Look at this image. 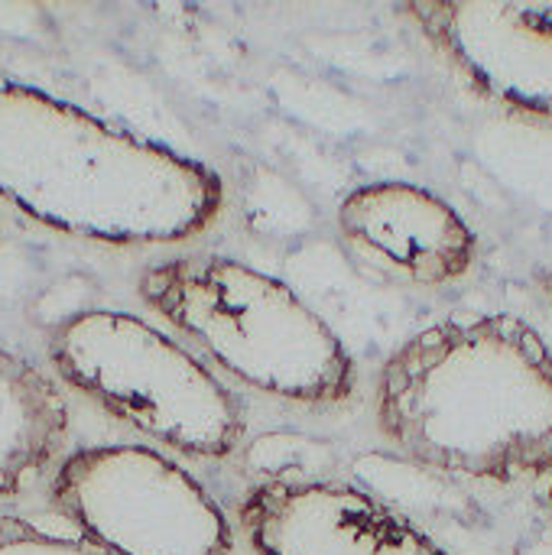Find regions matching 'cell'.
<instances>
[{
  "label": "cell",
  "instance_id": "obj_1",
  "mask_svg": "<svg viewBox=\"0 0 552 555\" xmlns=\"http://www.w3.org/2000/svg\"><path fill=\"white\" fill-rule=\"evenodd\" d=\"M374 426L429 472L491 485L552 475V348L504 312L429 325L381 364Z\"/></svg>",
  "mask_w": 552,
  "mask_h": 555
},
{
  "label": "cell",
  "instance_id": "obj_2",
  "mask_svg": "<svg viewBox=\"0 0 552 555\" xmlns=\"http://www.w3.org/2000/svg\"><path fill=\"white\" fill-rule=\"evenodd\" d=\"M0 202L68 237L169 247L218 218L224 182L166 143L0 78Z\"/></svg>",
  "mask_w": 552,
  "mask_h": 555
},
{
  "label": "cell",
  "instance_id": "obj_3",
  "mask_svg": "<svg viewBox=\"0 0 552 555\" xmlns=\"http://www.w3.org/2000/svg\"><path fill=\"white\" fill-rule=\"evenodd\" d=\"M137 296L238 384L296 406L351 400L358 367L335 328L283 280L218 254L150 263Z\"/></svg>",
  "mask_w": 552,
  "mask_h": 555
},
{
  "label": "cell",
  "instance_id": "obj_4",
  "mask_svg": "<svg viewBox=\"0 0 552 555\" xmlns=\"http://www.w3.org/2000/svg\"><path fill=\"white\" fill-rule=\"evenodd\" d=\"M46 354L68 390L163 449L218 462L241 446L244 416L231 390L185 345L140 315L75 312L55 325Z\"/></svg>",
  "mask_w": 552,
  "mask_h": 555
},
{
  "label": "cell",
  "instance_id": "obj_5",
  "mask_svg": "<svg viewBox=\"0 0 552 555\" xmlns=\"http://www.w3.org/2000/svg\"><path fill=\"white\" fill-rule=\"evenodd\" d=\"M49 501L81 540L111 555H231L224 511L150 446H88L65 455Z\"/></svg>",
  "mask_w": 552,
  "mask_h": 555
},
{
  "label": "cell",
  "instance_id": "obj_6",
  "mask_svg": "<svg viewBox=\"0 0 552 555\" xmlns=\"http://www.w3.org/2000/svg\"><path fill=\"white\" fill-rule=\"evenodd\" d=\"M400 10L482 98L552 120V0H413Z\"/></svg>",
  "mask_w": 552,
  "mask_h": 555
},
{
  "label": "cell",
  "instance_id": "obj_7",
  "mask_svg": "<svg viewBox=\"0 0 552 555\" xmlns=\"http://www.w3.org/2000/svg\"><path fill=\"white\" fill-rule=\"evenodd\" d=\"M254 555H449L413 520L335 481H267L238 507Z\"/></svg>",
  "mask_w": 552,
  "mask_h": 555
},
{
  "label": "cell",
  "instance_id": "obj_8",
  "mask_svg": "<svg viewBox=\"0 0 552 555\" xmlns=\"http://www.w3.org/2000/svg\"><path fill=\"white\" fill-rule=\"evenodd\" d=\"M335 221L364 263L413 286L459 283L478 260L472 224L446 198L403 179L351 189Z\"/></svg>",
  "mask_w": 552,
  "mask_h": 555
},
{
  "label": "cell",
  "instance_id": "obj_9",
  "mask_svg": "<svg viewBox=\"0 0 552 555\" xmlns=\"http://www.w3.org/2000/svg\"><path fill=\"white\" fill-rule=\"evenodd\" d=\"M68 423L55 380L0 345V498H16L59 459Z\"/></svg>",
  "mask_w": 552,
  "mask_h": 555
},
{
  "label": "cell",
  "instance_id": "obj_10",
  "mask_svg": "<svg viewBox=\"0 0 552 555\" xmlns=\"http://www.w3.org/2000/svg\"><path fill=\"white\" fill-rule=\"evenodd\" d=\"M0 555H111L81 537L49 533L20 517H0Z\"/></svg>",
  "mask_w": 552,
  "mask_h": 555
},
{
  "label": "cell",
  "instance_id": "obj_11",
  "mask_svg": "<svg viewBox=\"0 0 552 555\" xmlns=\"http://www.w3.org/2000/svg\"><path fill=\"white\" fill-rule=\"evenodd\" d=\"M547 293H550V299H552V276L547 280Z\"/></svg>",
  "mask_w": 552,
  "mask_h": 555
},
{
  "label": "cell",
  "instance_id": "obj_12",
  "mask_svg": "<svg viewBox=\"0 0 552 555\" xmlns=\"http://www.w3.org/2000/svg\"><path fill=\"white\" fill-rule=\"evenodd\" d=\"M550 507H552V475H550Z\"/></svg>",
  "mask_w": 552,
  "mask_h": 555
}]
</instances>
